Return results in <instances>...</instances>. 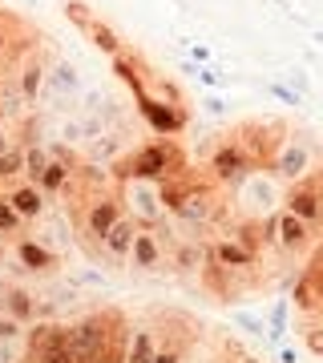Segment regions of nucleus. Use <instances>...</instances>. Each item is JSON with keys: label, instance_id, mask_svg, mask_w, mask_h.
<instances>
[{"label": "nucleus", "instance_id": "obj_31", "mask_svg": "<svg viewBox=\"0 0 323 363\" xmlns=\"http://www.w3.org/2000/svg\"><path fill=\"white\" fill-rule=\"evenodd\" d=\"M307 347L315 355H323V327L319 323H307Z\"/></svg>", "mask_w": 323, "mask_h": 363}, {"label": "nucleus", "instance_id": "obj_16", "mask_svg": "<svg viewBox=\"0 0 323 363\" xmlns=\"http://www.w3.org/2000/svg\"><path fill=\"white\" fill-rule=\"evenodd\" d=\"M210 259L222 262V267H231V271H251L255 267V250L243 247L239 238H219L214 250H210Z\"/></svg>", "mask_w": 323, "mask_h": 363}, {"label": "nucleus", "instance_id": "obj_2", "mask_svg": "<svg viewBox=\"0 0 323 363\" xmlns=\"http://www.w3.org/2000/svg\"><path fill=\"white\" fill-rule=\"evenodd\" d=\"M186 169V154L170 138H158V142H146L138 145L133 154H121L114 162V178L117 182H129V178H146V182H162V178H174Z\"/></svg>", "mask_w": 323, "mask_h": 363}, {"label": "nucleus", "instance_id": "obj_14", "mask_svg": "<svg viewBox=\"0 0 323 363\" xmlns=\"http://www.w3.org/2000/svg\"><path fill=\"white\" fill-rule=\"evenodd\" d=\"M45 81H49V65H45V61H37V57H25V61H21V73H16V85H21L25 105H37L40 101Z\"/></svg>", "mask_w": 323, "mask_h": 363}, {"label": "nucleus", "instance_id": "obj_13", "mask_svg": "<svg viewBox=\"0 0 323 363\" xmlns=\"http://www.w3.org/2000/svg\"><path fill=\"white\" fill-rule=\"evenodd\" d=\"M4 198L13 202V210H16L25 222L40 218V214H45V202H49V194H45L40 186H33V182H21V186H13Z\"/></svg>", "mask_w": 323, "mask_h": 363}, {"label": "nucleus", "instance_id": "obj_1", "mask_svg": "<svg viewBox=\"0 0 323 363\" xmlns=\"http://www.w3.org/2000/svg\"><path fill=\"white\" fill-rule=\"evenodd\" d=\"M129 323L117 307H102L69 327V351L77 363H126Z\"/></svg>", "mask_w": 323, "mask_h": 363}, {"label": "nucleus", "instance_id": "obj_35", "mask_svg": "<svg viewBox=\"0 0 323 363\" xmlns=\"http://www.w3.org/2000/svg\"><path fill=\"white\" fill-rule=\"evenodd\" d=\"M198 77L207 81V85H222V77H219V69H194Z\"/></svg>", "mask_w": 323, "mask_h": 363}, {"label": "nucleus", "instance_id": "obj_40", "mask_svg": "<svg viewBox=\"0 0 323 363\" xmlns=\"http://www.w3.org/2000/svg\"><path fill=\"white\" fill-rule=\"evenodd\" d=\"M4 113H9V109H4V101H0V121H4Z\"/></svg>", "mask_w": 323, "mask_h": 363}, {"label": "nucleus", "instance_id": "obj_21", "mask_svg": "<svg viewBox=\"0 0 323 363\" xmlns=\"http://www.w3.org/2000/svg\"><path fill=\"white\" fill-rule=\"evenodd\" d=\"M53 154H49V145H25V182H33L37 186L40 174L49 169Z\"/></svg>", "mask_w": 323, "mask_h": 363}, {"label": "nucleus", "instance_id": "obj_4", "mask_svg": "<svg viewBox=\"0 0 323 363\" xmlns=\"http://www.w3.org/2000/svg\"><path fill=\"white\" fill-rule=\"evenodd\" d=\"M267 169H271V174H275L279 182L295 186V182H307L311 174L319 169V157H315V150H311V145L303 142V138H283Z\"/></svg>", "mask_w": 323, "mask_h": 363}, {"label": "nucleus", "instance_id": "obj_6", "mask_svg": "<svg viewBox=\"0 0 323 363\" xmlns=\"http://www.w3.org/2000/svg\"><path fill=\"white\" fill-rule=\"evenodd\" d=\"M138 109H142L146 125H150L158 138H174V133L186 130V109H182V105H174V101H162V97H154L150 89L138 97Z\"/></svg>", "mask_w": 323, "mask_h": 363}, {"label": "nucleus", "instance_id": "obj_38", "mask_svg": "<svg viewBox=\"0 0 323 363\" xmlns=\"http://www.w3.org/2000/svg\"><path fill=\"white\" fill-rule=\"evenodd\" d=\"M299 355H295V347H279V363H295Z\"/></svg>", "mask_w": 323, "mask_h": 363}, {"label": "nucleus", "instance_id": "obj_30", "mask_svg": "<svg viewBox=\"0 0 323 363\" xmlns=\"http://www.w3.org/2000/svg\"><path fill=\"white\" fill-rule=\"evenodd\" d=\"M287 81H291V85H295V93H303V97L311 93V81H307V73H303V69H287Z\"/></svg>", "mask_w": 323, "mask_h": 363}, {"label": "nucleus", "instance_id": "obj_32", "mask_svg": "<svg viewBox=\"0 0 323 363\" xmlns=\"http://www.w3.org/2000/svg\"><path fill=\"white\" fill-rule=\"evenodd\" d=\"M154 363H182V347H158Z\"/></svg>", "mask_w": 323, "mask_h": 363}, {"label": "nucleus", "instance_id": "obj_19", "mask_svg": "<svg viewBox=\"0 0 323 363\" xmlns=\"http://www.w3.org/2000/svg\"><path fill=\"white\" fill-rule=\"evenodd\" d=\"M158 355V339L150 327H129V343H126V363H154Z\"/></svg>", "mask_w": 323, "mask_h": 363}, {"label": "nucleus", "instance_id": "obj_10", "mask_svg": "<svg viewBox=\"0 0 323 363\" xmlns=\"http://www.w3.org/2000/svg\"><path fill=\"white\" fill-rule=\"evenodd\" d=\"M267 230H271V238L287 250V255H299V250H307V247H311V238H315V230H311L303 218H295L291 210H279L275 218H267Z\"/></svg>", "mask_w": 323, "mask_h": 363}, {"label": "nucleus", "instance_id": "obj_29", "mask_svg": "<svg viewBox=\"0 0 323 363\" xmlns=\"http://www.w3.org/2000/svg\"><path fill=\"white\" fill-rule=\"evenodd\" d=\"M271 93H275V97H279L283 105H299V101H303V93H295L291 85H279V81L271 85Z\"/></svg>", "mask_w": 323, "mask_h": 363}, {"label": "nucleus", "instance_id": "obj_23", "mask_svg": "<svg viewBox=\"0 0 323 363\" xmlns=\"http://www.w3.org/2000/svg\"><path fill=\"white\" fill-rule=\"evenodd\" d=\"M65 16H69L81 33L93 25V13H89V4H85V0H65Z\"/></svg>", "mask_w": 323, "mask_h": 363}, {"label": "nucleus", "instance_id": "obj_11", "mask_svg": "<svg viewBox=\"0 0 323 363\" xmlns=\"http://www.w3.org/2000/svg\"><path fill=\"white\" fill-rule=\"evenodd\" d=\"M129 262L142 267V271H162V238H158L154 226H138V238H133Z\"/></svg>", "mask_w": 323, "mask_h": 363}, {"label": "nucleus", "instance_id": "obj_3", "mask_svg": "<svg viewBox=\"0 0 323 363\" xmlns=\"http://www.w3.org/2000/svg\"><path fill=\"white\" fill-rule=\"evenodd\" d=\"M283 182L275 178L271 169H251L243 182H234V206L246 222H267L283 210Z\"/></svg>", "mask_w": 323, "mask_h": 363}, {"label": "nucleus", "instance_id": "obj_12", "mask_svg": "<svg viewBox=\"0 0 323 363\" xmlns=\"http://www.w3.org/2000/svg\"><path fill=\"white\" fill-rule=\"evenodd\" d=\"M45 89H49V101H65V97H77V93H81V73H77V65H69V61H53Z\"/></svg>", "mask_w": 323, "mask_h": 363}, {"label": "nucleus", "instance_id": "obj_28", "mask_svg": "<svg viewBox=\"0 0 323 363\" xmlns=\"http://www.w3.org/2000/svg\"><path fill=\"white\" fill-rule=\"evenodd\" d=\"M21 331H25V323H16L13 315H0V343H13V339H21Z\"/></svg>", "mask_w": 323, "mask_h": 363}, {"label": "nucleus", "instance_id": "obj_33", "mask_svg": "<svg viewBox=\"0 0 323 363\" xmlns=\"http://www.w3.org/2000/svg\"><path fill=\"white\" fill-rule=\"evenodd\" d=\"M13 133H9V125H4V121H0V154H9V150H13Z\"/></svg>", "mask_w": 323, "mask_h": 363}, {"label": "nucleus", "instance_id": "obj_17", "mask_svg": "<svg viewBox=\"0 0 323 363\" xmlns=\"http://www.w3.org/2000/svg\"><path fill=\"white\" fill-rule=\"evenodd\" d=\"M0 311L13 315L16 323L28 327L33 319H37V303H33V295L21 291V286H4V291H0Z\"/></svg>", "mask_w": 323, "mask_h": 363}, {"label": "nucleus", "instance_id": "obj_36", "mask_svg": "<svg viewBox=\"0 0 323 363\" xmlns=\"http://www.w3.org/2000/svg\"><path fill=\"white\" fill-rule=\"evenodd\" d=\"M0 363H16V351H13V343H0Z\"/></svg>", "mask_w": 323, "mask_h": 363}, {"label": "nucleus", "instance_id": "obj_18", "mask_svg": "<svg viewBox=\"0 0 323 363\" xmlns=\"http://www.w3.org/2000/svg\"><path fill=\"white\" fill-rule=\"evenodd\" d=\"M16 262H21L25 271H53V267H57V255H53L49 247L33 242V238H21V242H16Z\"/></svg>", "mask_w": 323, "mask_h": 363}, {"label": "nucleus", "instance_id": "obj_27", "mask_svg": "<svg viewBox=\"0 0 323 363\" xmlns=\"http://www.w3.org/2000/svg\"><path fill=\"white\" fill-rule=\"evenodd\" d=\"M21 21H16L13 13H0V61H4V52H9V45H13V33L9 28H16Z\"/></svg>", "mask_w": 323, "mask_h": 363}, {"label": "nucleus", "instance_id": "obj_15", "mask_svg": "<svg viewBox=\"0 0 323 363\" xmlns=\"http://www.w3.org/2000/svg\"><path fill=\"white\" fill-rule=\"evenodd\" d=\"M133 238H138V222L129 218V214H121V218L109 226V234L102 238V247H105V255H114V259H129Z\"/></svg>", "mask_w": 323, "mask_h": 363}, {"label": "nucleus", "instance_id": "obj_8", "mask_svg": "<svg viewBox=\"0 0 323 363\" xmlns=\"http://www.w3.org/2000/svg\"><path fill=\"white\" fill-rule=\"evenodd\" d=\"M251 169H263V166H255L234 138H222V142L214 145V154H210V178L214 182H243Z\"/></svg>", "mask_w": 323, "mask_h": 363}, {"label": "nucleus", "instance_id": "obj_5", "mask_svg": "<svg viewBox=\"0 0 323 363\" xmlns=\"http://www.w3.org/2000/svg\"><path fill=\"white\" fill-rule=\"evenodd\" d=\"M121 202H129V218L138 222V226H154V222H162V214H166L158 182H146V178L121 182Z\"/></svg>", "mask_w": 323, "mask_h": 363}, {"label": "nucleus", "instance_id": "obj_20", "mask_svg": "<svg viewBox=\"0 0 323 363\" xmlns=\"http://www.w3.org/2000/svg\"><path fill=\"white\" fill-rule=\"evenodd\" d=\"M85 37H89L93 45H97V49H102L105 57H109V61H114L117 52H121V37H117V33H114L109 25H105L102 16H93V25L85 28Z\"/></svg>", "mask_w": 323, "mask_h": 363}, {"label": "nucleus", "instance_id": "obj_26", "mask_svg": "<svg viewBox=\"0 0 323 363\" xmlns=\"http://www.w3.org/2000/svg\"><path fill=\"white\" fill-rule=\"evenodd\" d=\"M234 323L243 327L246 335H263V331H267V323H263L258 315H251V311H234Z\"/></svg>", "mask_w": 323, "mask_h": 363}, {"label": "nucleus", "instance_id": "obj_7", "mask_svg": "<svg viewBox=\"0 0 323 363\" xmlns=\"http://www.w3.org/2000/svg\"><path fill=\"white\" fill-rule=\"evenodd\" d=\"M283 210H291L295 218H303L311 230L323 226V182L315 178V174H311L307 182H295L283 198Z\"/></svg>", "mask_w": 323, "mask_h": 363}, {"label": "nucleus", "instance_id": "obj_37", "mask_svg": "<svg viewBox=\"0 0 323 363\" xmlns=\"http://www.w3.org/2000/svg\"><path fill=\"white\" fill-rule=\"evenodd\" d=\"M190 52H194V61H202V65L210 61V49H202V45H190Z\"/></svg>", "mask_w": 323, "mask_h": 363}, {"label": "nucleus", "instance_id": "obj_24", "mask_svg": "<svg viewBox=\"0 0 323 363\" xmlns=\"http://www.w3.org/2000/svg\"><path fill=\"white\" fill-rule=\"evenodd\" d=\"M21 214H16L13 210V202H9V198H0V234H16L21 230Z\"/></svg>", "mask_w": 323, "mask_h": 363}, {"label": "nucleus", "instance_id": "obj_39", "mask_svg": "<svg viewBox=\"0 0 323 363\" xmlns=\"http://www.w3.org/2000/svg\"><path fill=\"white\" fill-rule=\"evenodd\" d=\"M4 259H9V247H4V242H0V267H4Z\"/></svg>", "mask_w": 323, "mask_h": 363}, {"label": "nucleus", "instance_id": "obj_9", "mask_svg": "<svg viewBox=\"0 0 323 363\" xmlns=\"http://www.w3.org/2000/svg\"><path fill=\"white\" fill-rule=\"evenodd\" d=\"M121 218V198L117 194H93L89 202H81V230L93 234L97 242H102L105 234H109V226Z\"/></svg>", "mask_w": 323, "mask_h": 363}, {"label": "nucleus", "instance_id": "obj_22", "mask_svg": "<svg viewBox=\"0 0 323 363\" xmlns=\"http://www.w3.org/2000/svg\"><path fill=\"white\" fill-rule=\"evenodd\" d=\"M13 178H25V145H13L9 154H0V186Z\"/></svg>", "mask_w": 323, "mask_h": 363}, {"label": "nucleus", "instance_id": "obj_25", "mask_svg": "<svg viewBox=\"0 0 323 363\" xmlns=\"http://www.w3.org/2000/svg\"><path fill=\"white\" fill-rule=\"evenodd\" d=\"M267 335L275 339V343H283V335H287V303H275L271 307V331Z\"/></svg>", "mask_w": 323, "mask_h": 363}, {"label": "nucleus", "instance_id": "obj_34", "mask_svg": "<svg viewBox=\"0 0 323 363\" xmlns=\"http://www.w3.org/2000/svg\"><path fill=\"white\" fill-rule=\"evenodd\" d=\"M202 105H207V113H214V117H222V113H226V101H219V97H207Z\"/></svg>", "mask_w": 323, "mask_h": 363}]
</instances>
